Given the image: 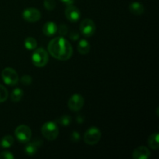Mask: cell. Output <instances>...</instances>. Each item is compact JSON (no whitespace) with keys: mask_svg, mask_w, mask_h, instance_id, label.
Instances as JSON below:
<instances>
[{"mask_svg":"<svg viewBox=\"0 0 159 159\" xmlns=\"http://www.w3.org/2000/svg\"><path fill=\"white\" fill-rule=\"evenodd\" d=\"M48 50L53 57L60 61L68 60L73 54L71 44L61 36L52 39L48 43Z\"/></svg>","mask_w":159,"mask_h":159,"instance_id":"obj_1","label":"cell"},{"mask_svg":"<svg viewBox=\"0 0 159 159\" xmlns=\"http://www.w3.org/2000/svg\"><path fill=\"white\" fill-rule=\"evenodd\" d=\"M41 133L43 136L48 141H54L59 134V129L57 124L53 121L46 122L41 127Z\"/></svg>","mask_w":159,"mask_h":159,"instance_id":"obj_2","label":"cell"},{"mask_svg":"<svg viewBox=\"0 0 159 159\" xmlns=\"http://www.w3.org/2000/svg\"><path fill=\"white\" fill-rule=\"evenodd\" d=\"M32 62L36 67L38 68H43L48 64V54L43 48H36L34 52L33 53Z\"/></svg>","mask_w":159,"mask_h":159,"instance_id":"obj_3","label":"cell"},{"mask_svg":"<svg viewBox=\"0 0 159 159\" xmlns=\"http://www.w3.org/2000/svg\"><path fill=\"white\" fill-rule=\"evenodd\" d=\"M101 136V131L98 127H89L84 134V142L89 145H94L100 141Z\"/></svg>","mask_w":159,"mask_h":159,"instance_id":"obj_4","label":"cell"},{"mask_svg":"<svg viewBox=\"0 0 159 159\" xmlns=\"http://www.w3.org/2000/svg\"><path fill=\"white\" fill-rule=\"evenodd\" d=\"M2 79L6 85L10 86L16 85L20 80L17 72L12 68H6L2 70Z\"/></svg>","mask_w":159,"mask_h":159,"instance_id":"obj_5","label":"cell"},{"mask_svg":"<svg viewBox=\"0 0 159 159\" xmlns=\"http://www.w3.org/2000/svg\"><path fill=\"white\" fill-rule=\"evenodd\" d=\"M16 139L20 143H28L32 136V131L30 128L26 125H20L16 128L14 131Z\"/></svg>","mask_w":159,"mask_h":159,"instance_id":"obj_6","label":"cell"},{"mask_svg":"<svg viewBox=\"0 0 159 159\" xmlns=\"http://www.w3.org/2000/svg\"><path fill=\"white\" fill-rule=\"evenodd\" d=\"M96 24L91 19H85L80 24V32L84 37H90L96 32Z\"/></svg>","mask_w":159,"mask_h":159,"instance_id":"obj_7","label":"cell"},{"mask_svg":"<svg viewBox=\"0 0 159 159\" xmlns=\"http://www.w3.org/2000/svg\"><path fill=\"white\" fill-rule=\"evenodd\" d=\"M85 99L80 94H74L71 96L68 102V108L73 112H78L83 107Z\"/></svg>","mask_w":159,"mask_h":159,"instance_id":"obj_8","label":"cell"},{"mask_svg":"<svg viewBox=\"0 0 159 159\" xmlns=\"http://www.w3.org/2000/svg\"><path fill=\"white\" fill-rule=\"evenodd\" d=\"M22 16L29 23H35L40 20L41 17V13L36 8H27L23 10Z\"/></svg>","mask_w":159,"mask_h":159,"instance_id":"obj_9","label":"cell"},{"mask_svg":"<svg viewBox=\"0 0 159 159\" xmlns=\"http://www.w3.org/2000/svg\"><path fill=\"white\" fill-rule=\"evenodd\" d=\"M65 15L68 20L71 23H76L79 20L81 17L80 10L76 6H73V4L68 5L65 8Z\"/></svg>","mask_w":159,"mask_h":159,"instance_id":"obj_10","label":"cell"},{"mask_svg":"<svg viewBox=\"0 0 159 159\" xmlns=\"http://www.w3.org/2000/svg\"><path fill=\"white\" fill-rule=\"evenodd\" d=\"M151 152L145 146H139L134 150L132 158L134 159H148L150 158Z\"/></svg>","mask_w":159,"mask_h":159,"instance_id":"obj_11","label":"cell"},{"mask_svg":"<svg viewBox=\"0 0 159 159\" xmlns=\"http://www.w3.org/2000/svg\"><path fill=\"white\" fill-rule=\"evenodd\" d=\"M57 32V26L54 22H47L43 26V33L45 36L52 37Z\"/></svg>","mask_w":159,"mask_h":159,"instance_id":"obj_12","label":"cell"},{"mask_svg":"<svg viewBox=\"0 0 159 159\" xmlns=\"http://www.w3.org/2000/svg\"><path fill=\"white\" fill-rule=\"evenodd\" d=\"M42 144V142L38 140V141H35L34 142H30L28 143L26 145L24 148L25 153L27 155H30V156H32V155H34L37 152V149Z\"/></svg>","mask_w":159,"mask_h":159,"instance_id":"obj_13","label":"cell"},{"mask_svg":"<svg viewBox=\"0 0 159 159\" xmlns=\"http://www.w3.org/2000/svg\"><path fill=\"white\" fill-rule=\"evenodd\" d=\"M129 10L131 13L139 16L144 12V6L139 2H133L129 5Z\"/></svg>","mask_w":159,"mask_h":159,"instance_id":"obj_14","label":"cell"},{"mask_svg":"<svg viewBox=\"0 0 159 159\" xmlns=\"http://www.w3.org/2000/svg\"><path fill=\"white\" fill-rule=\"evenodd\" d=\"M91 49V45L89 42L86 40L85 39H82L78 43V51L82 55L89 54Z\"/></svg>","mask_w":159,"mask_h":159,"instance_id":"obj_15","label":"cell"},{"mask_svg":"<svg viewBox=\"0 0 159 159\" xmlns=\"http://www.w3.org/2000/svg\"><path fill=\"white\" fill-rule=\"evenodd\" d=\"M159 134L154 133L148 139V144L149 147L154 150H157L159 148Z\"/></svg>","mask_w":159,"mask_h":159,"instance_id":"obj_16","label":"cell"},{"mask_svg":"<svg viewBox=\"0 0 159 159\" xmlns=\"http://www.w3.org/2000/svg\"><path fill=\"white\" fill-rule=\"evenodd\" d=\"M23 96V92L20 88H16L11 93L10 99L13 102H20Z\"/></svg>","mask_w":159,"mask_h":159,"instance_id":"obj_17","label":"cell"},{"mask_svg":"<svg viewBox=\"0 0 159 159\" xmlns=\"http://www.w3.org/2000/svg\"><path fill=\"white\" fill-rule=\"evenodd\" d=\"M37 42L35 38L29 37H27V38L25 39L24 47L26 48V50L33 51V50H35L36 48H37Z\"/></svg>","mask_w":159,"mask_h":159,"instance_id":"obj_18","label":"cell"},{"mask_svg":"<svg viewBox=\"0 0 159 159\" xmlns=\"http://www.w3.org/2000/svg\"><path fill=\"white\" fill-rule=\"evenodd\" d=\"M13 144L14 138L11 135H6V136L3 137L1 140V142H0L2 148H8L12 147Z\"/></svg>","mask_w":159,"mask_h":159,"instance_id":"obj_19","label":"cell"},{"mask_svg":"<svg viewBox=\"0 0 159 159\" xmlns=\"http://www.w3.org/2000/svg\"><path fill=\"white\" fill-rule=\"evenodd\" d=\"M56 122H57V124H60V125L65 127V126H68L70 124H71V117L69 116V115H63V116L57 118Z\"/></svg>","mask_w":159,"mask_h":159,"instance_id":"obj_20","label":"cell"},{"mask_svg":"<svg viewBox=\"0 0 159 159\" xmlns=\"http://www.w3.org/2000/svg\"><path fill=\"white\" fill-rule=\"evenodd\" d=\"M43 6L46 9L52 11L56 7V2L55 0H43Z\"/></svg>","mask_w":159,"mask_h":159,"instance_id":"obj_21","label":"cell"},{"mask_svg":"<svg viewBox=\"0 0 159 159\" xmlns=\"http://www.w3.org/2000/svg\"><path fill=\"white\" fill-rule=\"evenodd\" d=\"M9 93L3 85H0V102H3L8 99Z\"/></svg>","mask_w":159,"mask_h":159,"instance_id":"obj_22","label":"cell"},{"mask_svg":"<svg viewBox=\"0 0 159 159\" xmlns=\"http://www.w3.org/2000/svg\"><path fill=\"white\" fill-rule=\"evenodd\" d=\"M32 82V77H31L30 75H25L22 76V77L20 78V82H21L23 85H26V86L30 85Z\"/></svg>","mask_w":159,"mask_h":159,"instance_id":"obj_23","label":"cell"},{"mask_svg":"<svg viewBox=\"0 0 159 159\" xmlns=\"http://www.w3.org/2000/svg\"><path fill=\"white\" fill-rule=\"evenodd\" d=\"M57 30H58L59 34H60L61 37H64V36H65L68 34V27L67 25L62 23V24L60 25V26H59V27H57Z\"/></svg>","mask_w":159,"mask_h":159,"instance_id":"obj_24","label":"cell"},{"mask_svg":"<svg viewBox=\"0 0 159 159\" xmlns=\"http://www.w3.org/2000/svg\"><path fill=\"white\" fill-rule=\"evenodd\" d=\"M80 134L77 131H73L71 134V136H70V140H71L72 142H79L80 141Z\"/></svg>","mask_w":159,"mask_h":159,"instance_id":"obj_25","label":"cell"},{"mask_svg":"<svg viewBox=\"0 0 159 159\" xmlns=\"http://www.w3.org/2000/svg\"><path fill=\"white\" fill-rule=\"evenodd\" d=\"M14 155L10 152H3L0 154V159H14Z\"/></svg>","mask_w":159,"mask_h":159,"instance_id":"obj_26","label":"cell"},{"mask_svg":"<svg viewBox=\"0 0 159 159\" xmlns=\"http://www.w3.org/2000/svg\"><path fill=\"white\" fill-rule=\"evenodd\" d=\"M69 37L72 40H77L79 38V34L75 30H72L69 34Z\"/></svg>","mask_w":159,"mask_h":159,"instance_id":"obj_27","label":"cell"},{"mask_svg":"<svg viewBox=\"0 0 159 159\" xmlns=\"http://www.w3.org/2000/svg\"><path fill=\"white\" fill-rule=\"evenodd\" d=\"M61 2H63L64 4H65L66 6H68V5H71L74 3V0H60Z\"/></svg>","mask_w":159,"mask_h":159,"instance_id":"obj_28","label":"cell"},{"mask_svg":"<svg viewBox=\"0 0 159 159\" xmlns=\"http://www.w3.org/2000/svg\"><path fill=\"white\" fill-rule=\"evenodd\" d=\"M76 121H77L78 124H82V122L84 121V117L82 115H79L76 117Z\"/></svg>","mask_w":159,"mask_h":159,"instance_id":"obj_29","label":"cell"}]
</instances>
